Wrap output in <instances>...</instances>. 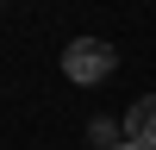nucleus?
<instances>
[{"instance_id": "obj_1", "label": "nucleus", "mask_w": 156, "mask_h": 150, "mask_svg": "<svg viewBox=\"0 0 156 150\" xmlns=\"http://www.w3.org/2000/svg\"><path fill=\"white\" fill-rule=\"evenodd\" d=\"M112 69H119V50H112L106 38H75V44L62 50V75H69L75 88H94V81H106Z\"/></svg>"}, {"instance_id": "obj_2", "label": "nucleus", "mask_w": 156, "mask_h": 150, "mask_svg": "<svg viewBox=\"0 0 156 150\" xmlns=\"http://www.w3.org/2000/svg\"><path fill=\"white\" fill-rule=\"evenodd\" d=\"M125 131H131L137 150H156V100H137V106L125 112Z\"/></svg>"}, {"instance_id": "obj_3", "label": "nucleus", "mask_w": 156, "mask_h": 150, "mask_svg": "<svg viewBox=\"0 0 156 150\" xmlns=\"http://www.w3.org/2000/svg\"><path fill=\"white\" fill-rule=\"evenodd\" d=\"M106 150H137V144H106Z\"/></svg>"}]
</instances>
